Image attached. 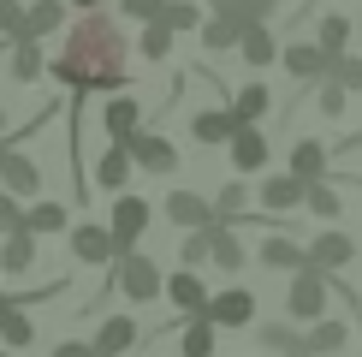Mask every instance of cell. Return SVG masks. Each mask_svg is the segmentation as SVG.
<instances>
[{"label":"cell","mask_w":362,"mask_h":357,"mask_svg":"<svg viewBox=\"0 0 362 357\" xmlns=\"http://www.w3.org/2000/svg\"><path fill=\"white\" fill-rule=\"evenodd\" d=\"M48 72L71 96H95V89H131V42L119 18L107 12H78V24H66V42L48 60Z\"/></svg>","instance_id":"cell-1"},{"label":"cell","mask_w":362,"mask_h":357,"mask_svg":"<svg viewBox=\"0 0 362 357\" xmlns=\"http://www.w3.org/2000/svg\"><path fill=\"white\" fill-rule=\"evenodd\" d=\"M155 227V203L137 197V191H119L113 208H107V232H113V250L119 256H131V250H143V232Z\"/></svg>","instance_id":"cell-2"},{"label":"cell","mask_w":362,"mask_h":357,"mask_svg":"<svg viewBox=\"0 0 362 357\" xmlns=\"http://www.w3.org/2000/svg\"><path fill=\"white\" fill-rule=\"evenodd\" d=\"M107 286H113V292H125L131 304H155V298H160V286H167V274L155 268V256L131 250V256H119V262L107 268Z\"/></svg>","instance_id":"cell-3"},{"label":"cell","mask_w":362,"mask_h":357,"mask_svg":"<svg viewBox=\"0 0 362 357\" xmlns=\"http://www.w3.org/2000/svg\"><path fill=\"white\" fill-rule=\"evenodd\" d=\"M327 298H333V274L321 268H297L291 286H285V322H321Z\"/></svg>","instance_id":"cell-4"},{"label":"cell","mask_w":362,"mask_h":357,"mask_svg":"<svg viewBox=\"0 0 362 357\" xmlns=\"http://www.w3.org/2000/svg\"><path fill=\"white\" fill-rule=\"evenodd\" d=\"M131 155V167L137 173H155V178H167V173H178V149H173V137H160L155 125H143V131H131L125 143H119Z\"/></svg>","instance_id":"cell-5"},{"label":"cell","mask_w":362,"mask_h":357,"mask_svg":"<svg viewBox=\"0 0 362 357\" xmlns=\"http://www.w3.org/2000/svg\"><path fill=\"white\" fill-rule=\"evenodd\" d=\"M66 250H71V262H83V268H113L119 262L113 232L101 227V220H78V227L66 232Z\"/></svg>","instance_id":"cell-6"},{"label":"cell","mask_w":362,"mask_h":357,"mask_svg":"<svg viewBox=\"0 0 362 357\" xmlns=\"http://www.w3.org/2000/svg\"><path fill=\"white\" fill-rule=\"evenodd\" d=\"M148 339L155 334H148L137 316H107L95 334H89V346H95V357H131L137 346H148Z\"/></svg>","instance_id":"cell-7"},{"label":"cell","mask_w":362,"mask_h":357,"mask_svg":"<svg viewBox=\"0 0 362 357\" xmlns=\"http://www.w3.org/2000/svg\"><path fill=\"white\" fill-rule=\"evenodd\" d=\"M0 191L18 197V203H36L42 197V167L24 155V149H12V143H0Z\"/></svg>","instance_id":"cell-8"},{"label":"cell","mask_w":362,"mask_h":357,"mask_svg":"<svg viewBox=\"0 0 362 357\" xmlns=\"http://www.w3.org/2000/svg\"><path fill=\"white\" fill-rule=\"evenodd\" d=\"M160 215H167V220H173L178 232H202V227H214V203H208V191H190V185L167 191V203H160Z\"/></svg>","instance_id":"cell-9"},{"label":"cell","mask_w":362,"mask_h":357,"mask_svg":"<svg viewBox=\"0 0 362 357\" xmlns=\"http://www.w3.org/2000/svg\"><path fill=\"white\" fill-rule=\"evenodd\" d=\"M214 327H255V292L250 286H226V292H208V310H202Z\"/></svg>","instance_id":"cell-10"},{"label":"cell","mask_w":362,"mask_h":357,"mask_svg":"<svg viewBox=\"0 0 362 357\" xmlns=\"http://www.w3.org/2000/svg\"><path fill=\"white\" fill-rule=\"evenodd\" d=\"M226 155H232V173L250 178V173H267V161H274V143L262 137V125H238L232 143H226Z\"/></svg>","instance_id":"cell-11"},{"label":"cell","mask_w":362,"mask_h":357,"mask_svg":"<svg viewBox=\"0 0 362 357\" xmlns=\"http://www.w3.org/2000/svg\"><path fill=\"white\" fill-rule=\"evenodd\" d=\"M148 125V113H143V101L131 96V89H119V96L101 101V131H107V143H125L131 131H143Z\"/></svg>","instance_id":"cell-12"},{"label":"cell","mask_w":362,"mask_h":357,"mask_svg":"<svg viewBox=\"0 0 362 357\" xmlns=\"http://www.w3.org/2000/svg\"><path fill=\"white\" fill-rule=\"evenodd\" d=\"M303 256H309V268H321V274H344L351 268V256H356V238L351 232H315L309 244H303Z\"/></svg>","instance_id":"cell-13"},{"label":"cell","mask_w":362,"mask_h":357,"mask_svg":"<svg viewBox=\"0 0 362 357\" xmlns=\"http://www.w3.org/2000/svg\"><path fill=\"white\" fill-rule=\"evenodd\" d=\"M285 173H291L297 185H321V178L333 173V155H327L321 137H291V161H285Z\"/></svg>","instance_id":"cell-14"},{"label":"cell","mask_w":362,"mask_h":357,"mask_svg":"<svg viewBox=\"0 0 362 357\" xmlns=\"http://www.w3.org/2000/svg\"><path fill=\"white\" fill-rule=\"evenodd\" d=\"M255 203H262V215H291V208H303V185H297L291 173H262V185L250 191Z\"/></svg>","instance_id":"cell-15"},{"label":"cell","mask_w":362,"mask_h":357,"mask_svg":"<svg viewBox=\"0 0 362 357\" xmlns=\"http://www.w3.org/2000/svg\"><path fill=\"white\" fill-rule=\"evenodd\" d=\"M279 66L291 72L297 84H327V66H333V60L315 48V36H309V42H279Z\"/></svg>","instance_id":"cell-16"},{"label":"cell","mask_w":362,"mask_h":357,"mask_svg":"<svg viewBox=\"0 0 362 357\" xmlns=\"http://www.w3.org/2000/svg\"><path fill=\"white\" fill-rule=\"evenodd\" d=\"M59 30H66V0H30L12 42H42V36H59Z\"/></svg>","instance_id":"cell-17"},{"label":"cell","mask_w":362,"mask_h":357,"mask_svg":"<svg viewBox=\"0 0 362 357\" xmlns=\"http://www.w3.org/2000/svg\"><path fill=\"white\" fill-rule=\"evenodd\" d=\"M208 232V268H220V274H238V268L250 262V250H244V238H238V227H202Z\"/></svg>","instance_id":"cell-18"},{"label":"cell","mask_w":362,"mask_h":357,"mask_svg":"<svg viewBox=\"0 0 362 357\" xmlns=\"http://www.w3.org/2000/svg\"><path fill=\"white\" fill-rule=\"evenodd\" d=\"M344 346H351V327H344L339 316H321V322L303 327V346H297V351H303V357H339Z\"/></svg>","instance_id":"cell-19"},{"label":"cell","mask_w":362,"mask_h":357,"mask_svg":"<svg viewBox=\"0 0 362 357\" xmlns=\"http://www.w3.org/2000/svg\"><path fill=\"white\" fill-rule=\"evenodd\" d=\"M255 262L274 268V274H297V268H309L303 244H297L291 232H267V238H262V250H255Z\"/></svg>","instance_id":"cell-20"},{"label":"cell","mask_w":362,"mask_h":357,"mask_svg":"<svg viewBox=\"0 0 362 357\" xmlns=\"http://www.w3.org/2000/svg\"><path fill=\"white\" fill-rule=\"evenodd\" d=\"M173 298V310L178 316H202L208 310V286H202V274H190V268H178V274H167V286H160Z\"/></svg>","instance_id":"cell-21"},{"label":"cell","mask_w":362,"mask_h":357,"mask_svg":"<svg viewBox=\"0 0 362 357\" xmlns=\"http://www.w3.org/2000/svg\"><path fill=\"white\" fill-rule=\"evenodd\" d=\"M226 108H232V119H238V125H262V119H267V108H274V96H267V84H238L232 89V96H226Z\"/></svg>","instance_id":"cell-22"},{"label":"cell","mask_w":362,"mask_h":357,"mask_svg":"<svg viewBox=\"0 0 362 357\" xmlns=\"http://www.w3.org/2000/svg\"><path fill=\"white\" fill-rule=\"evenodd\" d=\"M220 351V327L208 316H185L178 322V357H214Z\"/></svg>","instance_id":"cell-23"},{"label":"cell","mask_w":362,"mask_h":357,"mask_svg":"<svg viewBox=\"0 0 362 357\" xmlns=\"http://www.w3.org/2000/svg\"><path fill=\"white\" fill-rule=\"evenodd\" d=\"M232 131H238L232 108H202V113H190V137L202 143V149H214V143H232Z\"/></svg>","instance_id":"cell-24"},{"label":"cell","mask_w":362,"mask_h":357,"mask_svg":"<svg viewBox=\"0 0 362 357\" xmlns=\"http://www.w3.org/2000/svg\"><path fill=\"white\" fill-rule=\"evenodd\" d=\"M131 173H137V167H131V155H125L119 143H107V149L95 155V185L107 191V197H119V191L131 185Z\"/></svg>","instance_id":"cell-25"},{"label":"cell","mask_w":362,"mask_h":357,"mask_svg":"<svg viewBox=\"0 0 362 357\" xmlns=\"http://www.w3.org/2000/svg\"><path fill=\"white\" fill-rule=\"evenodd\" d=\"M24 232H71V208L66 203H54V197H36V203H24Z\"/></svg>","instance_id":"cell-26"},{"label":"cell","mask_w":362,"mask_h":357,"mask_svg":"<svg viewBox=\"0 0 362 357\" xmlns=\"http://www.w3.org/2000/svg\"><path fill=\"white\" fill-rule=\"evenodd\" d=\"M6 72H12V84H36L42 72H48L42 42H6Z\"/></svg>","instance_id":"cell-27"},{"label":"cell","mask_w":362,"mask_h":357,"mask_svg":"<svg viewBox=\"0 0 362 357\" xmlns=\"http://www.w3.org/2000/svg\"><path fill=\"white\" fill-rule=\"evenodd\" d=\"M339 185H344V178H333V173H327L321 185H303V208H309L315 220H339L344 215V191Z\"/></svg>","instance_id":"cell-28"},{"label":"cell","mask_w":362,"mask_h":357,"mask_svg":"<svg viewBox=\"0 0 362 357\" xmlns=\"http://www.w3.org/2000/svg\"><path fill=\"white\" fill-rule=\"evenodd\" d=\"M36 268V232H6L0 238V274H30Z\"/></svg>","instance_id":"cell-29"},{"label":"cell","mask_w":362,"mask_h":357,"mask_svg":"<svg viewBox=\"0 0 362 357\" xmlns=\"http://www.w3.org/2000/svg\"><path fill=\"white\" fill-rule=\"evenodd\" d=\"M250 339H255L262 351H274V357H291L297 346H303V327H291V322H255Z\"/></svg>","instance_id":"cell-30"},{"label":"cell","mask_w":362,"mask_h":357,"mask_svg":"<svg viewBox=\"0 0 362 357\" xmlns=\"http://www.w3.org/2000/svg\"><path fill=\"white\" fill-rule=\"evenodd\" d=\"M250 30L244 12H226V18H202V48L208 54H226V48H238V36Z\"/></svg>","instance_id":"cell-31"},{"label":"cell","mask_w":362,"mask_h":357,"mask_svg":"<svg viewBox=\"0 0 362 357\" xmlns=\"http://www.w3.org/2000/svg\"><path fill=\"white\" fill-rule=\"evenodd\" d=\"M208 203H214V220H220V227H238V220L250 215V185H238V178H226V185H220V191H214Z\"/></svg>","instance_id":"cell-32"},{"label":"cell","mask_w":362,"mask_h":357,"mask_svg":"<svg viewBox=\"0 0 362 357\" xmlns=\"http://www.w3.org/2000/svg\"><path fill=\"white\" fill-rule=\"evenodd\" d=\"M0 339H6V351L36 346V322H30V310H18V304H0Z\"/></svg>","instance_id":"cell-33"},{"label":"cell","mask_w":362,"mask_h":357,"mask_svg":"<svg viewBox=\"0 0 362 357\" xmlns=\"http://www.w3.org/2000/svg\"><path fill=\"white\" fill-rule=\"evenodd\" d=\"M238 54L262 72V66H274V60H279V42H274V30H267V24H250L244 36H238Z\"/></svg>","instance_id":"cell-34"},{"label":"cell","mask_w":362,"mask_h":357,"mask_svg":"<svg viewBox=\"0 0 362 357\" xmlns=\"http://www.w3.org/2000/svg\"><path fill=\"white\" fill-rule=\"evenodd\" d=\"M315 48H321L327 60H339L344 48H351V18H344V12H327V18L315 24Z\"/></svg>","instance_id":"cell-35"},{"label":"cell","mask_w":362,"mask_h":357,"mask_svg":"<svg viewBox=\"0 0 362 357\" xmlns=\"http://www.w3.org/2000/svg\"><path fill=\"white\" fill-rule=\"evenodd\" d=\"M202 18H208V12H202V0H167L155 24H167L173 36H190V30H202Z\"/></svg>","instance_id":"cell-36"},{"label":"cell","mask_w":362,"mask_h":357,"mask_svg":"<svg viewBox=\"0 0 362 357\" xmlns=\"http://www.w3.org/2000/svg\"><path fill=\"white\" fill-rule=\"evenodd\" d=\"M173 30L167 24H143V36H137V54L148 60V66H160V60H173Z\"/></svg>","instance_id":"cell-37"},{"label":"cell","mask_w":362,"mask_h":357,"mask_svg":"<svg viewBox=\"0 0 362 357\" xmlns=\"http://www.w3.org/2000/svg\"><path fill=\"white\" fill-rule=\"evenodd\" d=\"M327 84H339L344 96H362V54H339L327 66Z\"/></svg>","instance_id":"cell-38"},{"label":"cell","mask_w":362,"mask_h":357,"mask_svg":"<svg viewBox=\"0 0 362 357\" xmlns=\"http://www.w3.org/2000/svg\"><path fill=\"white\" fill-rule=\"evenodd\" d=\"M178 268H208V232H185V244H178Z\"/></svg>","instance_id":"cell-39"},{"label":"cell","mask_w":362,"mask_h":357,"mask_svg":"<svg viewBox=\"0 0 362 357\" xmlns=\"http://www.w3.org/2000/svg\"><path fill=\"white\" fill-rule=\"evenodd\" d=\"M160 6H167V0H119V18H131V24H155Z\"/></svg>","instance_id":"cell-40"},{"label":"cell","mask_w":362,"mask_h":357,"mask_svg":"<svg viewBox=\"0 0 362 357\" xmlns=\"http://www.w3.org/2000/svg\"><path fill=\"white\" fill-rule=\"evenodd\" d=\"M315 89H321V96H315V101H321V113H327V119H339V113H344V101H351V96H344L339 84H315Z\"/></svg>","instance_id":"cell-41"},{"label":"cell","mask_w":362,"mask_h":357,"mask_svg":"<svg viewBox=\"0 0 362 357\" xmlns=\"http://www.w3.org/2000/svg\"><path fill=\"white\" fill-rule=\"evenodd\" d=\"M18 24H24V0H0V36H18Z\"/></svg>","instance_id":"cell-42"},{"label":"cell","mask_w":362,"mask_h":357,"mask_svg":"<svg viewBox=\"0 0 362 357\" xmlns=\"http://www.w3.org/2000/svg\"><path fill=\"white\" fill-rule=\"evenodd\" d=\"M18 227H24V203L0 191V232H18Z\"/></svg>","instance_id":"cell-43"},{"label":"cell","mask_w":362,"mask_h":357,"mask_svg":"<svg viewBox=\"0 0 362 357\" xmlns=\"http://www.w3.org/2000/svg\"><path fill=\"white\" fill-rule=\"evenodd\" d=\"M238 6H244V18H250V24H267V18L285 6V0H238Z\"/></svg>","instance_id":"cell-44"},{"label":"cell","mask_w":362,"mask_h":357,"mask_svg":"<svg viewBox=\"0 0 362 357\" xmlns=\"http://www.w3.org/2000/svg\"><path fill=\"white\" fill-rule=\"evenodd\" d=\"M48 357H95V346H89V339H59Z\"/></svg>","instance_id":"cell-45"},{"label":"cell","mask_w":362,"mask_h":357,"mask_svg":"<svg viewBox=\"0 0 362 357\" xmlns=\"http://www.w3.org/2000/svg\"><path fill=\"white\" fill-rule=\"evenodd\" d=\"M202 12L208 18H226V12H244V6H238V0H202Z\"/></svg>","instance_id":"cell-46"},{"label":"cell","mask_w":362,"mask_h":357,"mask_svg":"<svg viewBox=\"0 0 362 357\" xmlns=\"http://www.w3.org/2000/svg\"><path fill=\"white\" fill-rule=\"evenodd\" d=\"M66 6H78V12H101V0H66Z\"/></svg>","instance_id":"cell-47"},{"label":"cell","mask_w":362,"mask_h":357,"mask_svg":"<svg viewBox=\"0 0 362 357\" xmlns=\"http://www.w3.org/2000/svg\"><path fill=\"white\" fill-rule=\"evenodd\" d=\"M0 143H6V108H0Z\"/></svg>","instance_id":"cell-48"},{"label":"cell","mask_w":362,"mask_h":357,"mask_svg":"<svg viewBox=\"0 0 362 357\" xmlns=\"http://www.w3.org/2000/svg\"><path fill=\"white\" fill-rule=\"evenodd\" d=\"M0 357H12V351H0Z\"/></svg>","instance_id":"cell-49"},{"label":"cell","mask_w":362,"mask_h":357,"mask_svg":"<svg viewBox=\"0 0 362 357\" xmlns=\"http://www.w3.org/2000/svg\"><path fill=\"white\" fill-rule=\"evenodd\" d=\"M291 357H303V351H291Z\"/></svg>","instance_id":"cell-50"}]
</instances>
